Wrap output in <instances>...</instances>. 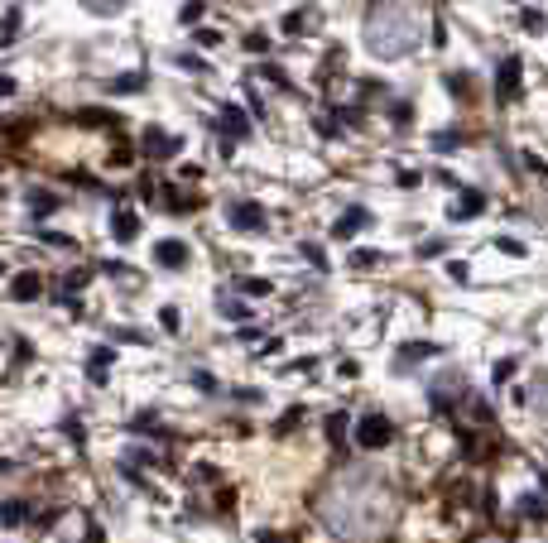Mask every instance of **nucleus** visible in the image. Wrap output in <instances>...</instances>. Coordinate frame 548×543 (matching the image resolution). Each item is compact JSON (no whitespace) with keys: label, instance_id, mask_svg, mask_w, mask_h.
I'll list each match as a JSON object with an SVG mask.
<instances>
[{"label":"nucleus","instance_id":"obj_3","mask_svg":"<svg viewBox=\"0 0 548 543\" xmlns=\"http://www.w3.org/2000/svg\"><path fill=\"white\" fill-rule=\"evenodd\" d=\"M356 442H361L366 452H380V447L395 442V423H390L385 414H366V419L356 423Z\"/></svg>","mask_w":548,"mask_h":543},{"label":"nucleus","instance_id":"obj_39","mask_svg":"<svg viewBox=\"0 0 548 543\" xmlns=\"http://www.w3.org/2000/svg\"><path fill=\"white\" fill-rule=\"evenodd\" d=\"M193 385H198V390H207V394H212V390H217V380H212V375H207V370H193Z\"/></svg>","mask_w":548,"mask_h":543},{"label":"nucleus","instance_id":"obj_7","mask_svg":"<svg viewBox=\"0 0 548 543\" xmlns=\"http://www.w3.org/2000/svg\"><path fill=\"white\" fill-rule=\"evenodd\" d=\"M111 236L125 245V240H135L140 236V212H130V207H115V217H111Z\"/></svg>","mask_w":548,"mask_h":543},{"label":"nucleus","instance_id":"obj_1","mask_svg":"<svg viewBox=\"0 0 548 543\" xmlns=\"http://www.w3.org/2000/svg\"><path fill=\"white\" fill-rule=\"evenodd\" d=\"M361 34H366V48H370L380 63H395V58H409V53L419 48L424 24H419V15H414L409 0H375V5L366 10Z\"/></svg>","mask_w":548,"mask_h":543},{"label":"nucleus","instance_id":"obj_10","mask_svg":"<svg viewBox=\"0 0 548 543\" xmlns=\"http://www.w3.org/2000/svg\"><path fill=\"white\" fill-rule=\"evenodd\" d=\"M111 361H115V351H111V346H97V351L87 356V380H92V385H106Z\"/></svg>","mask_w":548,"mask_h":543},{"label":"nucleus","instance_id":"obj_12","mask_svg":"<svg viewBox=\"0 0 548 543\" xmlns=\"http://www.w3.org/2000/svg\"><path fill=\"white\" fill-rule=\"evenodd\" d=\"M10 294H15L19 303H29V298H39V294H44V279H39V274H15Z\"/></svg>","mask_w":548,"mask_h":543},{"label":"nucleus","instance_id":"obj_8","mask_svg":"<svg viewBox=\"0 0 548 543\" xmlns=\"http://www.w3.org/2000/svg\"><path fill=\"white\" fill-rule=\"evenodd\" d=\"M154 260H159L164 269H183V265H188V245H183V240H159V245H154Z\"/></svg>","mask_w":548,"mask_h":543},{"label":"nucleus","instance_id":"obj_27","mask_svg":"<svg viewBox=\"0 0 548 543\" xmlns=\"http://www.w3.org/2000/svg\"><path fill=\"white\" fill-rule=\"evenodd\" d=\"M328 437H332V442H341V437H346V414H341V409H337V414H328Z\"/></svg>","mask_w":548,"mask_h":543},{"label":"nucleus","instance_id":"obj_16","mask_svg":"<svg viewBox=\"0 0 548 543\" xmlns=\"http://www.w3.org/2000/svg\"><path fill=\"white\" fill-rule=\"evenodd\" d=\"M471 82H476L471 73H447V77H442V87H447L457 102H471Z\"/></svg>","mask_w":548,"mask_h":543},{"label":"nucleus","instance_id":"obj_28","mask_svg":"<svg viewBox=\"0 0 548 543\" xmlns=\"http://www.w3.org/2000/svg\"><path fill=\"white\" fill-rule=\"evenodd\" d=\"M510 375H515V356H505V361H495V385H510Z\"/></svg>","mask_w":548,"mask_h":543},{"label":"nucleus","instance_id":"obj_18","mask_svg":"<svg viewBox=\"0 0 548 543\" xmlns=\"http://www.w3.org/2000/svg\"><path fill=\"white\" fill-rule=\"evenodd\" d=\"M82 5H87L92 15H102V19H111V15H120V10H125L130 0H82Z\"/></svg>","mask_w":548,"mask_h":543},{"label":"nucleus","instance_id":"obj_36","mask_svg":"<svg viewBox=\"0 0 548 543\" xmlns=\"http://www.w3.org/2000/svg\"><path fill=\"white\" fill-rule=\"evenodd\" d=\"M245 48H250V53H270V39H265V34H250Z\"/></svg>","mask_w":548,"mask_h":543},{"label":"nucleus","instance_id":"obj_42","mask_svg":"<svg viewBox=\"0 0 548 543\" xmlns=\"http://www.w3.org/2000/svg\"><path fill=\"white\" fill-rule=\"evenodd\" d=\"M0 97H15V82H10L5 73H0Z\"/></svg>","mask_w":548,"mask_h":543},{"label":"nucleus","instance_id":"obj_22","mask_svg":"<svg viewBox=\"0 0 548 543\" xmlns=\"http://www.w3.org/2000/svg\"><path fill=\"white\" fill-rule=\"evenodd\" d=\"M520 29H525V34H544L548 19L539 15V10H520Z\"/></svg>","mask_w":548,"mask_h":543},{"label":"nucleus","instance_id":"obj_4","mask_svg":"<svg viewBox=\"0 0 548 543\" xmlns=\"http://www.w3.org/2000/svg\"><path fill=\"white\" fill-rule=\"evenodd\" d=\"M178 144H183V140H178V135H164L159 125L140 130V149H144L149 159H173V154H178Z\"/></svg>","mask_w":548,"mask_h":543},{"label":"nucleus","instance_id":"obj_33","mask_svg":"<svg viewBox=\"0 0 548 543\" xmlns=\"http://www.w3.org/2000/svg\"><path fill=\"white\" fill-rule=\"evenodd\" d=\"M178 19H183V24H198V19H202V5H198V0H188V5L178 10Z\"/></svg>","mask_w":548,"mask_h":543},{"label":"nucleus","instance_id":"obj_9","mask_svg":"<svg viewBox=\"0 0 548 543\" xmlns=\"http://www.w3.org/2000/svg\"><path fill=\"white\" fill-rule=\"evenodd\" d=\"M481 212H486V193L466 188V193H462V202L452 207V221H471V217H481Z\"/></svg>","mask_w":548,"mask_h":543},{"label":"nucleus","instance_id":"obj_43","mask_svg":"<svg viewBox=\"0 0 548 543\" xmlns=\"http://www.w3.org/2000/svg\"><path fill=\"white\" fill-rule=\"evenodd\" d=\"M0 274H5V265H0Z\"/></svg>","mask_w":548,"mask_h":543},{"label":"nucleus","instance_id":"obj_25","mask_svg":"<svg viewBox=\"0 0 548 543\" xmlns=\"http://www.w3.org/2000/svg\"><path fill=\"white\" fill-rule=\"evenodd\" d=\"M255 77H265V82H274V87H289V77H284L274 63H260V68H255Z\"/></svg>","mask_w":548,"mask_h":543},{"label":"nucleus","instance_id":"obj_11","mask_svg":"<svg viewBox=\"0 0 548 543\" xmlns=\"http://www.w3.org/2000/svg\"><path fill=\"white\" fill-rule=\"evenodd\" d=\"M361 226H370V212H366V207H351L346 217H341L337 226H332V236H337V240H346V236H356Z\"/></svg>","mask_w":548,"mask_h":543},{"label":"nucleus","instance_id":"obj_5","mask_svg":"<svg viewBox=\"0 0 548 543\" xmlns=\"http://www.w3.org/2000/svg\"><path fill=\"white\" fill-rule=\"evenodd\" d=\"M226 221H231L236 231H265V207H255V202H231V207H226Z\"/></svg>","mask_w":548,"mask_h":543},{"label":"nucleus","instance_id":"obj_2","mask_svg":"<svg viewBox=\"0 0 548 543\" xmlns=\"http://www.w3.org/2000/svg\"><path fill=\"white\" fill-rule=\"evenodd\" d=\"M520 82H525V58H520V53H505V58L495 63V102H500V106L520 102Z\"/></svg>","mask_w":548,"mask_h":543},{"label":"nucleus","instance_id":"obj_19","mask_svg":"<svg viewBox=\"0 0 548 543\" xmlns=\"http://www.w3.org/2000/svg\"><path fill=\"white\" fill-rule=\"evenodd\" d=\"M428 144H433V149H457V144H462V130H457V125H447V130H438V135H433V140H428Z\"/></svg>","mask_w":548,"mask_h":543},{"label":"nucleus","instance_id":"obj_14","mask_svg":"<svg viewBox=\"0 0 548 543\" xmlns=\"http://www.w3.org/2000/svg\"><path fill=\"white\" fill-rule=\"evenodd\" d=\"M24 520H29V505L24 500H0V524L5 529H19Z\"/></svg>","mask_w":548,"mask_h":543},{"label":"nucleus","instance_id":"obj_21","mask_svg":"<svg viewBox=\"0 0 548 543\" xmlns=\"http://www.w3.org/2000/svg\"><path fill=\"white\" fill-rule=\"evenodd\" d=\"M217 308H221V318H231V323H245V318H250V308H245L240 298H221Z\"/></svg>","mask_w":548,"mask_h":543},{"label":"nucleus","instance_id":"obj_20","mask_svg":"<svg viewBox=\"0 0 548 543\" xmlns=\"http://www.w3.org/2000/svg\"><path fill=\"white\" fill-rule=\"evenodd\" d=\"M29 207H34V217H48V212H58V198L53 193H29Z\"/></svg>","mask_w":548,"mask_h":543},{"label":"nucleus","instance_id":"obj_30","mask_svg":"<svg viewBox=\"0 0 548 543\" xmlns=\"http://www.w3.org/2000/svg\"><path fill=\"white\" fill-rule=\"evenodd\" d=\"M380 260H385L380 250H356V255H351V265H356V269H366V265H380Z\"/></svg>","mask_w":548,"mask_h":543},{"label":"nucleus","instance_id":"obj_38","mask_svg":"<svg viewBox=\"0 0 548 543\" xmlns=\"http://www.w3.org/2000/svg\"><path fill=\"white\" fill-rule=\"evenodd\" d=\"M115 341H140V346H144L149 336H144V332H135V327H120V332H115Z\"/></svg>","mask_w":548,"mask_h":543},{"label":"nucleus","instance_id":"obj_37","mask_svg":"<svg viewBox=\"0 0 548 543\" xmlns=\"http://www.w3.org/2000/svg\"><path fill=\"white\" fill-rule=\"evenodd\" d=\"M447 274H452V279H457V284H466V279H471V269H466V265H462V260H452V265H447Z\"/></svg>","mask_w":548,"mask_h":543},{"label":"nucleus","instance_id":"obj_34","mask_svg":"<svg viewBox=\"0 0 548 543\" xmlns=\"http://www.w3.org/2000/svg\"><path fill=\"white\" fill-rule=\"evenodd\" d=\"M303 260H313V265H318V269H328V255H323V245H313V240H308V245H303Z\"/></svg>","mask_w":548,"mask_h":543},{"label":"nucleus","instance_id":"obj_29","mask_svg":"<svg viewBox=\"0 0 548 543\" xmlns=\"http://www.w3.org/2000/svg\"><path fill=\"white\" fill-rule=\"evenodd\" d=\"M495 245H500L505 255H515V260L525 255V240H515V236H495Z\"/></svg>","mask_w":548,"mask_h":543},{"label":"nucleus","instance_id":"obj_31","mask_svg":"<svg viewBox=\"0 0 548 543\" xmlns=\"http://www.w3.org/2000/svg\"><path fill=\"white\" fill-rule=\"evenodd\" d=\"M178 323H183L178 308H159V327H164V332H178Z\"/></svg>","mask_w":548,"mask_h":543},{"label":"nucleus","instance_id":"obj_23","mask_svg":"<svg viewBox=\"0 0 548 543\" xmlns=\"http://www.w3.org/2000/svg\"><path fill=\"white\" fill-rule=\"evenodd\" d=\"M520 515H529V520H544V515H548V505L539 500V495H525V500H520Z\"/></svg>","mask_w":548,"mask_h":543},{"label":"nucleus","instance_id":"obj_32","mask_svg":"<svg viewBox=\"0 0 548 543\" xmlns=\"http://www.w3.org/2000/svg\"><path fill=\"white\" fill-rule=\"evenodd\" d=\"M390 120H395V125L414 120V106H409V102H395V106H390Z\"/></svg>","mask_w":548,"mask_h":543},{"label":"nucleus","instance_id":"obj_40","mask_svg":"<svg viewBox=\"0 0 548 543\" xmlns=\"http://www.w3.org/2000/svg\"><path fill=\"white\" fill-rule=\"evenodd\" d=\"M198 44H202V48H217L221 34H217V29H198Z\"/></svg>","mask_w":548,"mask_h":543},{"label":"nucleus","instance_id":"obj_13","mask_svg":"<svg viewBox=\"0 0 548 543\" xmlns=\"http://www.w3.org/2000/svg\"><path fill=\"white\" fill-rule=\"evenodd\" d=\"M221 125H226V135H231V140H245V135H250L245 111H236V106H221Z\"/></svg>","mask_w":548,"mask_h":543},{"label":"nucleus","instance_id":"obj_17","mask_svg":"<svg viewBox=\"0 0 548 543\" xmlns=\"http://www.w3.org/2000/svg\"><path fill=\"white\" fill-rule=\"evenodd\" d=\"M442 346H433V341H414V346H399V365L404 361H424V356H438Z\"/></svg>","mask_w":548,"mask_h":543},{"label":"nucleus","instance_id":"obj_6","mask_svg":"<svg viewBox=\"0 0 548 543\" xmlns=\"http://www.w3.org/2000/svg\"><path fill=\"white\" fill-rule=\"evenodd\" d=\"M318 19H323V15H318L313 5H299V10H289V15L279 19V29L299 39V34H308V29H318Z\"/></svg>","mask_w":548,"mask_h":543},{"label":"nucleus","instance_id":"obj_41","mask_svg":"<svg viewBox=\"0 0 548 543\" xmlns=\"http://www.w3.org/2000/svg\"><path fill=\"white\" fill-rule=\"evenodd\" d=\"M442 250H447V240H424L419 245V255H442Z\"/></svg>","mask_w":548,"mask_h":543},{"label":"nucleus","instance_id":"obj_15","mask_svg":"<svg viewBox=\"0 0 548 543\" xmlns=\"http://www.w3.org/2000/svg\"><path fill=\"white\" fill-rule=\"evenodd\" d=\"M106 92H115V97H130V92H144V73H120V77H111Z\"/></svg>","mask_w":548,"mask_h":543},{"label":"nucleus","instance_id":"obj_26","mask_svg":"<svg viewBox=\"0 0 548 543\" xmlns=\"http://www.w3.org/2000/svg\"><path fill=\"white\" fill-rule=\"evenodd\" d=\"M236 289H240V294H250V298H265V294H270V279H240Z\"/></svg>","mask_w":548,"mask_h":543},{"label":"nucleus","instance_id":"obj_35","mask_svg":"<svg viewBox=\"0 0 548 543\" xmlns=\"http://www.w3.org/2000/svg\"><path fill=\"white\" fill-rule=\"evenodd\" d=\"M520 164H525V169H529V173H534V178H544V173H548V164H544V159H539V154H525V159H520Z\"/></svg>","mask_w":548,"mask_h":543},{"label":"nucleus","instance_id":"obj_24","mask_svg":"<svg viewBox=\"0 0 548 543\" xmlns=\"http://www.w3.org/2000/svg\"><path fill=\"white\" fill-rule=\"evenodd\" d=\"M173 68H183V73H207V63L193 58V53H173Z\"/></svg>","mask_w":548,"mask_h":543}]
</instances>
